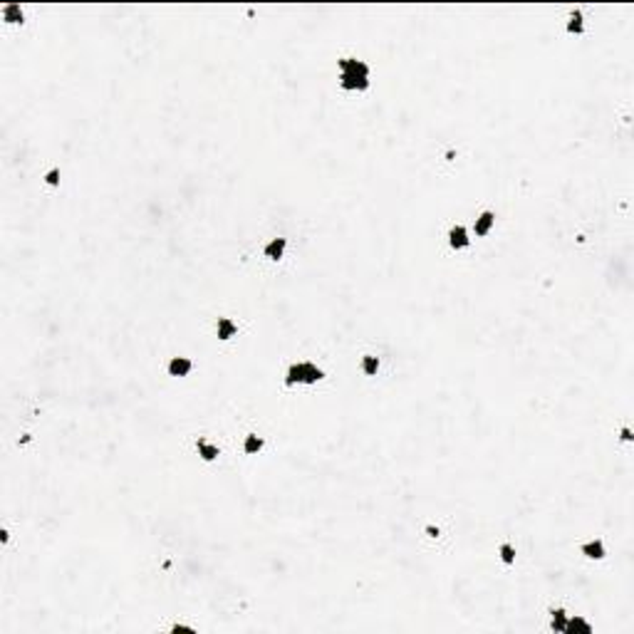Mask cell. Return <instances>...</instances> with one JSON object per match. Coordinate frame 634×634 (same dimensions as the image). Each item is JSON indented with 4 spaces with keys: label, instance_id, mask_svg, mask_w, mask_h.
<instances>
[{
    "label": "cell",
    "instance_id": "6",
    "mask_svg": "<svg viewBox=\"0 0 634 634\" xmlns=\"http://www.w3.org/2000/svg\"><path fill=\"white\" fill-rule=\"evenodd\" d=\"M2 17H5V22H12V25H22V7L17 5V2H10V5H5L2 7Z\"/></svg>",
    "mask_w": 634,
    "mask_h": 634
},
{
    "label": "cell",
    "instance_id": "17",
    "mask_svg": "<svg viewBox=\"0 0 634 634\" xmlns=\"http://www.w3.org/2000/svg\"><path fill=\"white\" fill-rule=\"evenodd\" d=\"M45 181L50 184V186H57L60 184V171L57 169H52V171H47V176H45Z\"/></svg>",
    "mask_w": 634,
    "mask_h": 634
},
{
    "label": "cell",
    "instance_id": "8",
    "mask_svg": "<svg viewBox=\"0 0 634 634\" xmlns=\"http://www.w3.org/2000/svg\"><path fill=\"white\" fill-rule=\"evenodd\" d=\"M493 223H495L493 213H491V211L481 213V215H478V220H476V235H486V233L493 228Z\"/></svg>",
    "mask_w": 634,
    "mask_h": 634
},
{
    "label": "cell",
    "instance_id": "1",
    "mask_svg": "<svg viewBox=\"0 0 634 634\" xmlns=\"http://www.w3.org/2000/svg\"><path fill=\"white\" fill-rule=\"evenodd\" d=\"M340 70H342V87L345 89H367L369 87V67L359 60H340Z\"/></svg>",
    "mask_w": 634,
    "mask_h": 634
},
{
    "label": "cell",
    "instance_id": "16",
    "mask_svg": "<svg viewBox=\"0 0 634 634\" xmlns=\"http://www.w3.org/2000/svg\"><path fill=\"white\" fill-rule=\"evenodd\" d=\"M500 560H503L505 565L515 563V550H513V545H508V543H503V545H500Z\"/></svg>",
    "mask_w": 634,
    "mask_h": 634
},
{
    "label": "cell",
    "instance_id": "12",
    "mask_svg": "<svg viewBox=\"0 0 634 634\" xmlns=\"http://www.w3.org/2000/svg\"><path fill=\"white\" fill-rule=\"evenodd\" d=\"M199 453H201V458H204V461H213V458L218 456V448L211 446V443H206L204 438H199Z\"/></svg>",
    "mask_w": 634,
    "mask_h": 634
},
{
    "label": "cell",
    "instance_id": "15",
    "mask_svg": "<svg viewBox=\"0 0 634 634\" xmlns=\"http://www.w3.org/2000/svg\"><path fill=\"white\" fill-rule=\"evenodd\" d=\"M362 369H364V374H377V369H379V359L377 357H364L362 359Z\"/></svg>",
    "mask_w": 634,
    "mask_h": 634
},
{
    "label": "cell",
    "instance_id": "4",
    "mask_svg": "<svg viewBox=\"0 0 634 634\" xmlns=\"http://www.w3.org/2000/svg\"><path fill=\"white\" fill-rule=\"evenodd\" d=\"M448 243H451V248H466L468 245V233H466V228L463 225H456L451 233H448Z\"/></svg>",
    "mask_w": 634,
    "mask_h": 634
},
{
    "label": "cell",
    "instance_id": "3",
    "mask_svg": "<svg viewBox=\"0 0 634 634\" xmlns=\"http://www.w3.org/2000/svg\"><path fill=\"white\" fill-rule=\"evenodd\" d=\"M191 359L189 357H174L171 362H169V374L171 377H186L189 372H191Z\"/></svg>",
    "mask_w": 634,
    "mask_h": 634
},
{
    "label": "cell",
    "instance_id": "20",
    "mask_svg": "<svg viewBox=\"0 0 634 634\" xmlns=\"http://www.w3.org/2000/svg\"><path fill=\"white\" fill-rule=\"evenodd\" d=\"M426 533H428V535H431V538H436V535H438V528H433V525H428V528H426Z\"/></svg>",
    "mask_w": 634,
    "mask_h": 634
},
{
    "label": "cell",
    "instance_id": "5",
    "mask_svg": "<svg viewBox=\"0 0 634 634\" xmlns=\"http://www.w3.org/2000/svg\"><path fill=\"white\" fill-rule=\"evenodd\" d=\"M582 555H587L590 560H602V558H605V545H602V540L585 543V545H582Z\"/></svg>",
    "mask_w": 634,
    "mask_h": 634
},
{
    "label": "cell",
    "instance_id": "21",
    "mask_svg": "<svg viewBox=\"0 0 634 634\" xmlns=\"http://www.w3.org/2000/svg\"><path fill=\"white\" fill-rule=\"evenodd\" d=\"M7 538H10V533L2 528V530H0V540H2V543H7Z\"/></svg>",
    "mask_w": 634,
    "mask_h": 634
},
{
    "label": "cell",
    "instance_id": "10",
    "mask_svg": "<svg viewBox=\"0 0 634 634\" xmlns=\"http://www.w3.org/2000/svg\"><path fill=\"white\" fill-rule=\"evenodd\" d=\"M233 335H235V325H233V320L220 317V320H218V340H230Z\"/></svg>",
    "mask_w": 634,
    "mask_h": 634
},
{
    "label": "cell",
    "instance_id": "9",
    "mask_svg": "<svg viewBox=\"0 0 634 634\" xmlns=\"http://www.w3.org/2000/svg\"><path fill=\"white\" fill-rule=\"evenodd\" d=\"M565 632L567 634H575V632H582V634H590L592 632V627L582 620V617H572V620H567V625H565Z\"/></svg>",
    "mask_w": 634,
    "mask_h": 634
},
{
    "label": "cell",
    "instance_id": "14",
    "mask_svg": "<svg viewBox=\"0 0 634 634\" xmlns=\"http://www.w3.org/2000/svg\"><path fill=\"white\" fill-rule=\"evenodd\" d=\"M260 448H263V438H260V436H248L245 443H243V451H245V453H258Z\"/></svg>",
    "mask_w": 634,
    "mask_h": 634
},
{
    "label": "cell",
    "instance_id": "13",
    "mask_svg": "<svg viewBox=\"0 0 634 634\" xmlns=\"http://www.w3.org/2000/svg\"><path fill=\"white\" fill-rule=\"evenodd\" d=\"M567 32H572V35H582V32H585V25H582V15H580V12H572V17H570V22H567Z\"/></svg>",
    "mask_w": 634,
    "mask_h": 634
},
{
    "label": "cell",
    "instance_id": "2",
    "mask_svg": "<svg viewBox=\"0 0 634 634\" xmlns=\"http://www.w3.org/2000/svg\"><path fill=\"white\" fill-rule=\"evenodd\" d=\"M325 377L322 369H317L312 362H302V364H292L287 369V384H295V382H305V384H315Z\"/></svg>",
    "mask_w": 634,
    "mask_h": 634
},
{
    "label": "cell",
    "instance_id": "11",
    "mask_svg": "<svg viewBox=\"0 0 634 634\" xmlns=\"http://www.w3.org/2000/svg\"><path fill=\"white\" fill-rule=\"evenodd\" d=\"M565 625H567V612L565 610H555L553 612V622H550L553 632H565Z\"/></svg>",
    "mask_w": 634,
    "mask_h": 634
},
{
    "label": "cell",
    "instance_id": "19",
    "mask_svg": "<svg viewBox=\"0 0 634 634\" xmlns=\"http://www.w3.org/2000/svg\"><path fill=\"white\" fill-rule=\"evenodd\" d=\"M634 436H632V431L630 428H622V441H632Z\"/></svg>",
    "mask_w": 634,
    "mask_h": 634
},
{
    "label": "cell",
    "instance_id": "18",
    "mask_svg": "<svg viewBox=\"0 0 634 634\" xmlns=\"http://www.w3.org/2000/svg\"><path fill=\"white\" fill-rule=\"evenodd\" d=\"M171 632H196V630H194V627H186V625H174Z\"/></svg>",
    "mask_w": 634,
    "mask_h": 634
},
{
    "label": "cell",
    "instance_id": "7",
    "mask_svg": "<svg viewBox=\"0 0 634 634\" xmlns=\"http://www.w3.org/2000/svg\"><path fill=\"white\" fill-rule=\"evenodd\" d=\"M282 253H285V238H275L265 245V258H270V260H280Z\"/></svg>",
    "mask_w": 634,
    "mask_h": 634
}]
</instances>
